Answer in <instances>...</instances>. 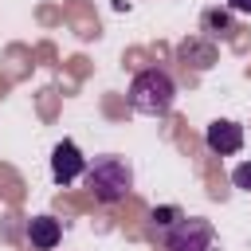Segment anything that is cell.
Segmentation results:
<instances>
[{
  "label": "cell",
  "instance_id": "5b68a950",
  "mask_svg": "<svg viewBox=\"0 0 251 251\" xmlns=\"http://www.w3.org/2000/svg\"><path fill=\"white\" fill-rule=\"evenodd\" d=\"M204 145L220 157H231L243 149V126L239 122H227V118H216L208 129H204Z\"/></svg>",
  "mask_w": 251,
  "mask_h": 251
},
{
  "label": "cell",
  "instance_id": "7a4b0ae2",
  "mask_svg": "<svg viewBox=\"0 0 251 251\" xmlns=\"http://www.w3.org/2000/svg\"><path fill=\"white\" fill-rule=\"evenodd\" d=\"M176 102V82L169 78V71H137L133 82H129V106L145 118H165Z\"/></svg>",
  "mask_w": 251,
  "mask_h": 251
},
{
  "label": "cell",
  "instance_id": "ba28073f",
  "mask_svg": "<svg viewBox=\"0 0 251 251\" xmlns=\"http://www.w3.org/2000/svg\"><path fill=\"white\" fill-rule=\"evenodd\" d=\"M180 55H184V59L200 55V63H196L200 71H204V67H212V59H216V51H212V47H200V43H184V47H180Z\"/></svg>",
  "mask_w": 251,
  "mask_h": 251
},
{
  "label": "cell",
  "instance_id": "3957f363",
  "mask_svg": "<svg viewBox=\"0 0 251 251\" xmlns=\"http://www.w3.org/2000/svg\"><path fill=\"white\" fill-rule=\"evenodd\" d=\"M161 247L165 251H220V235H216L212 220H204V216H180L173 227L161 231Z\"/></svg>",
  "mask_w": 251,
  "mask_h": 251
},
{
  "label": "cell",
  "instance_id": "6da1fadb",
  "mask_svg": "<svg viewBox=\"0 0 251 251\" xmlns=\"http://www.w3.org/2000/svg\"><path fill=\"white\" fill-rule=\"evenodd\" d=\"M82 180H86V188L98 204H118L133 192V165L118 153H106V157H94L86 165Z\"/></svg>",
  "mask_w": 251,
  "mask_h": 251
},
{
  "label": "cell",
  "instance_id": "277c9868",
  "mask_svg": "<svg viewBox=\"0 0 251 251\" xmlns=\"http://www.w3.org/2000/svg\"><path fill=\"white\" fill-rule=\"evenodd\" d=\"M86 157H82V149L75 145V141H59L55 149H51V176H55V184H75V180H82V173H86Z\"/></svg>",
  "mask_w": 251,
  "mask_h": 251
},
{
  "label": "cell",
  "instance_id": "30bf717a",
  "mask_svg": "<svg viewBox=\"0 0 251 251\" xmlns=\"http://www.w3.org/2000/svg\"><path fill=\"white\" fill-rule=\"evenodd\" d=\"M227 8L239 12V16H251V0H227Z\"/></svg>",
  "mask_w": 251,
  "mask_h": 251
},
{
  "label": "cell",
  "instance_id": "52a82bcc",
  "mask_svg": "<svg viewBox=\"0 0 251 251\" xmlns=\"http://www.w3.org/2000/svg\"><path fill=\"white\" fill-rule=\"evenodd\" d=\"M180 216H184V212H180L176 204H165V208H153V216H149V220H153V227H157V231H165V227H173Z\"/></svg>",
  "mask_w": 251,
  "mask_h": 251
},
{
  "label": "cell",
  "instance_id": "8992f818",
  "mask_svg": "<svg viewBox=\"0 0 251 251\" xmlns=\"http://www.w3.org/2000/svg\"><path fill=\"white\" fill-rule=\"evenodd\" d=\"M24 235H27V243L35 251H55L59 239H63V227H59L55 216H31L27 227H24Z\"/></svg>",
  "mask_w": 251,
  "mask_h": 251
},
{
  "label": "cell",
  "instance_id": "9c48e42d",
  "mask_svg": "<svg viewBox=\"0 0 251 251\" xmlns=\"http://www.w3.org/2000/svg\"><path fill=\"white\" fill-rule=\"evenodd\" d=\"M231 184H235V188H243V192H251V161H243V165H235V169H231Z\"/></svg>",
  "mask_w": 251,
  "mask_h": 251
}]
</instances>
